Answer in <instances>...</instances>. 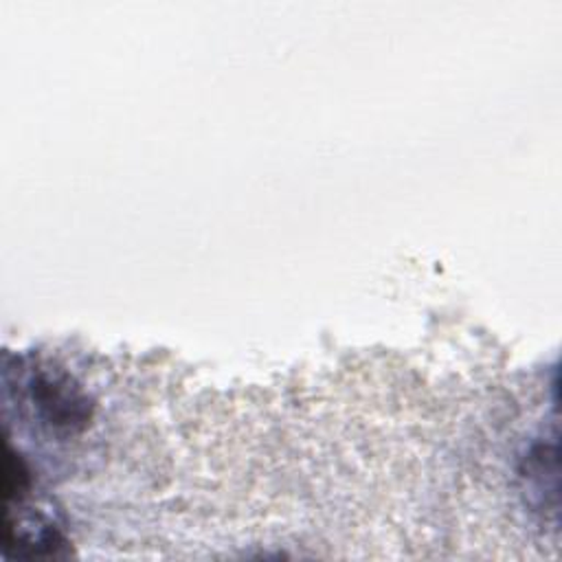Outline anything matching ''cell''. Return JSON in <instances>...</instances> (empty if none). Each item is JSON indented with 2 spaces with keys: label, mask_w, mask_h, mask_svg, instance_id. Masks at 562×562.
<instances>
[{
  "label": "cell",
  "mask_w": 562,
  "mask_h": 562,
  "mask_svg": "<svg viewBox=\"0 0 562 562\" xmlns=\"http://www.w3.org/2000/svg\"><path fill=\"white\" fill-rule=\"evenodd\" d=\"M31 397L48 424L72 428L86 419V400L68 378L40 373L37 380L33 378Z\"/></svg>",
  "instance_id": "6da1fadb"
}]
</instances>
